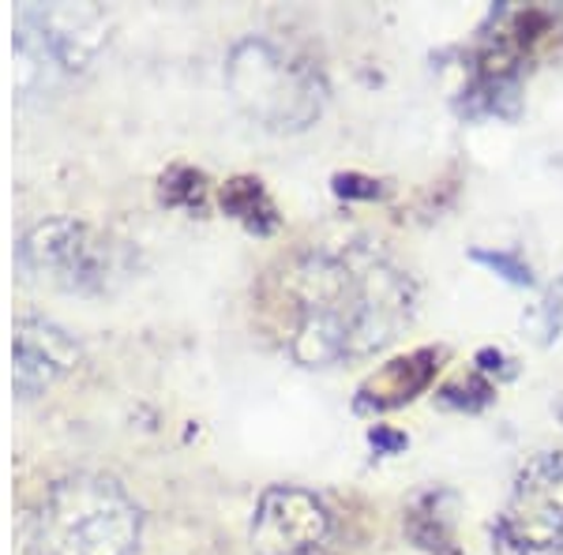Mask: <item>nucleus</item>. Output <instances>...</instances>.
Wrapping results in <instances>:
<instances>
[{"label":"nucleus","mask_w":563,"mask_h":555,"mask_svg":"<svg viewBox=\"0 0 563 555\" xmlns=\"http://www.w3.org/2000/svg\"><path fill=\"white\" fill-rule=\"evenodd\" d=\"M109 20L95 4H26L15 12V87L23 98L95 60Z\"/></svg>","instance_id":"20e7f679"},{"label":"nucleus","mask_w":563,"mask_h":555,"mask_svg":"<svg viewBox=\"0 0 563 555\" xmlns=\"http://www.w3.org/2000/svg\"><path fill=\"white\" fill-rule=\"evenodd\" d=\"M15 390L23 398L42 395L45 387L57 384L65 371L76 368L79 360V345L60 331L57 323L45 320H20L15 323Z\"/></svg>","instance_id":"6e6552de"},{"label":"nucleus","mask_w":563,"mask_h":555,"mask_svg":"<svg viewBox=\"0 0 563 555\" xmlns=\"http://www.w3.org/2000/svg\"><path fill=\"white\" fill-rule=\"evenodd\" d=\"M435 368H440V353L435 349H417V353H406V357L387 360L384 368L372 371L365 379L361 402L376 406V409L410 402V398H417L435 379Z\"/></svg>","instance_id":"1a4fd4ad"},{"label":"nucleus","mask_w":563,"mask_h":555,"mask_svg":"<svg viewBox=\"0 0 563 555\" xmlns=\"http://www.w3.org/2000/svg\"><path fill=\"white\" fill-rule=\"evenodd\" d=\"M225 87L244 116L263 129L301 132L323 109V79L308 60L267 38H244L225 60Z\"/></svg>","instance_id":"7ed1b4c3"},{"label":"nucleus","mask_w":563,"mask_h":555,"mask_svg":"<svg viewBox=\"0 0 563 555\" xmlns=\"http://www.w3.org/2000/svg\"><path fill=\"white\" fill-rule=\"evenodd\" d=\"M541 320H544V326H541L544 334H552L563 326V278L549 289V297L541 300Z\"/></svg>","instance_id":"9b49d317"},{"label":"nucleus","mask_w":563,"mask_h":555,"mask_svg":"<svg viewBox=\"0 0 563 555\" xmlns=\"http://www.w3.org/2000/svg\"><path fill=\"white\" fill-rule=\"evenodd\" d=\"M477 259L488 263V267L507 270V278H511V281H530V267H522V263H515V259H507V256H488V252H477Z\"/></svg>","instance_id":"f8f14e48"},{"label":"nucleus","mask_w":563,"mask_h":555,"mask_svg":"<svg viewBox=\"0 0 563 555\" xmlns=\"http://www.w3.org/2000/svg\"><path fill=\"white\" fill-rule=\"evenodd\" d=\"M222 203L238 218H244V222L256 225V230H271V225H275V207L263 196L260 180H233V185L225 188Z\"/></svg>","instance_id":"9d476101"},{"label":"nucleus","mask_w":563,"mask_h":555,"mask_svg":"<svg viewBox=\"0 0 563 555\" xmlns=\"http://www.w3.org/2000/svg\"><path fill=\"white\" fill-rule=\"evenodd\" d=\"M331 536V511L305 488L275 485L263 491L252 518L256 555H316Z\"/></svg>","instance_id":"0eeeda50"},{"label":"nucleus","mask_w":563,"mask_h":555,"mask_svg":"<svg viewBox=\"0 0 563 555\" xmlns=\"http://www.w3.org/2000/svg\"><path fill=\"white\" fill-rule=\"evenodd\" d=\"M23 267L34 278L60 289H102L117 270V244L71 218L34 225L20 248Z\"/></svg>","instance_id":"423d86ee"},{"label":"nucleus","mask_w":563,"mask_h":555,"mask_svg":"<svg viewBox=\"0 0 563 555\" xmlns=\"http://www.w3.org/2000/svg\"><path fill=\"white\" fill-rule=\"evenodd\" d=\"M504 555H563V454L530 462L496 518Z\"/></svg>","instance_id":"39448f33"},{"label":"nucleus","mask_w":563,"mask_h":555,"mask_svg":"<svg viewBox=\"0 0 563 555\" xmlns=\"http://www.w3.org/2000/svg\"><path fill=\"white\" fill-rule=\"evenodd\" d=\"M289 353L305 368L376 353L410 323L413 289L372 252L308 256L289 270Z\"/></svg>","instance_id":"f257e3e1"},{"label":"nucleus","mask_w":563,"mask_h":555,"mask_svg":"<svg viewBox=\"0 0 563 555\" xmlns=\"http://www.w3.org/2000/svg\"><path fill=\"white\" fill-rule=\"evenodd\" d=\"M143 514L109 477L57 480L34 514V555H132Z\"/></svg>","instance_id":"f03ea898"}]
</instances>
